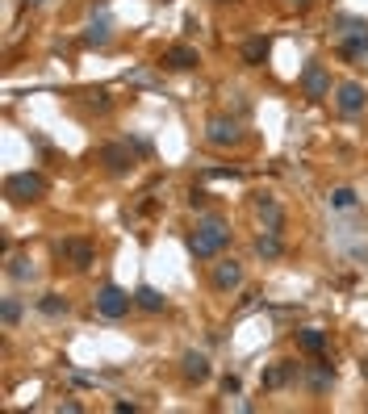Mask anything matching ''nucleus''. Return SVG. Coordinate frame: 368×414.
Instances as JSON below:
<instances>
[{"label":"nucleus","mask_w":368,"mask_h":414,"mask_svg":"<svg viewBox=\"0 0 368 414\" xmlns=\"http://www.w3.org/2000/svg\"><path fill=\"white\" fill-rule=\"evenodd\" d=\"M209 281H214L218 293H235V289L243 285V264H239V260H218Z\"/></svg>","instance_id":"10"},{"label":"nucleus","mask_w":368,"mask_h":414,"mask_svg":"<svg viewBox=\"0 0 368 414\" xmlns=\"http://www.w3.org/2000/svg\"><path fill=\"white\" fill-rule=\"evenodd\" d=\"M134 151H138V147H130V142H105V147H101V163H105L113 176H122V172L134 168Z\"/></svg>","instance_id":"8"},{"label":"nucleus","mask_w":368,"mask_h":414,"mask_svg":"<svg viewBox=\"0 0 368 414\" xmlns=\"http://www.w3.org/2000/svg\"><path fill=\"white\" fill-rule=\"evenodd\" d=\"M256 251H260L264 260H281V256H285V243H281L277 230H264V235L256 239Z\"/></svg>","instance_id":"20"},{"label":"nucleus","mask_w":368,"mask_h":414,"mask_svg":"<svg viewBox=\"0 0 368 414\" xmlns=\"http://www.w3.org/2000/svg\"><path fill=\"white\" fill-rule=\"evenodd\" d=\"M331 385H335V369H331L327 360H318V369L310 373V390H314V394H323V390H331Z\"/></svg>","instance_id":"22"},{"label":"nucleus","mask_w":368,"mask_h":414,"mask_svg":"<svg viewBox=\"0 0 368 414\" xmlns=\"http://www.w3.org/2000/svg\"><path fill=\"white\" fill-rule=\"evenodd\" d=\"M297 377V364H289V360H281V364H268L264 369V377H260V385L264 390H285L289 381Z\"/></svg>","instance_id":"14"},{"label":"nucleus","mask_w":368,"mask_h":414,"mask_svg":"<svg viewBox=\"0 0 368 414\" xmlns=\"http://www.w3.org/2000/svg\"><path fill=\"white\" fill-rule=\"evenodd\" d=\"M297 348H302L306 356H323V352H327V335H323L318 327H306V331H297Z\"/></svg>","instance_id":"18"},{"label":"nucleus","mask_w":368,"mask_h":414,"mask_svg":"<svg viewBox=\"0 0 368 414\" xmlns=\"http://www.w3.org/2000/svg\"><path fill=\"white\" fill-rule=\"evenodd\" d=\"M4 272H8V281H17V285H25V281H34V276H38V268H34V260H29V256H13V260L4 264Z\"/></svg>","instance_id":"17"},{"label":"nucleus","mask_w":368,"mask_h":414,"mask_svg":"<svg viewBox=\"0 0 368 414\" xmlns=\"http://www.w3.org/2000/svg\"><path fill=\"white\" fill-rule=\"evenodd\" d=\"M226 243H230V226H226L218 214H205V218L197 222V230L189 235V251H193L197 260H214Z\"/></svg>","instance_id":"1"},{"label":"nucleus","mask_w":368,"mask_h":414,"mask_svg":"<svg viewBox=\"0 0 368 414\" xmlns=\"http://www.w3.org/2000/svg\"><path fill=\"white\" fill-rule=\"evenodd\" d=\"M365 105H368V88H365V84L344 80V84L335 88V109H339V113L356 117V113H365Z\"/></svg>","instance_id":"5"},{"label":"nucleus","mask_w":368,"mask_h":414,"mask_svg":"<svg viewBox=\"0 0 368 414\" xmlns=\"http://www.w3.org/2000/svg\"><path fill=\"white\" fill-rule=\"evenodd\" d=\"M88 96H92L96 109H109V92H105V88H96V92H88Z\"/></svg>","instance_id":"26"},{"label":"nucleus","mask_w":368,"mask_h":414,"mask_svg":"<svg viewBox=\"0 0 368 414\" xmlns=\"http://www.w3.org/2000/svg\"><path fill=\"white\" fill-rule=\"evenodd\" d=\"M38 306H42V314H50V318H59V314H67V310H71V306H67V297H59V293H46Z\"/></svg>","instance_id":"24"},{"label":"nucleus","mask_w":368,"mask_h":414,"mask_svg":"<svg viewBox=\"0 0 368 414\" xmlns=\"http://www.w3.org/2000/svg\"><path fill=\"white\" fill-rule=\"evenodd\" d=\"M297 4H302V8H306V4H310V0H297Z\"/></svg>","instance_id":"30"},{"label":"nucleus","mask_w":368,"mask_h":414,"mask_svg":"<svg viewBox=\"0 0 368 414\" xmlns=\"http://www.w3.org/2000/svg\"><path fill=\"white\" fill-rule=\"evenodd\" d=\"M302 92H306L310 101L331 96V71H327L323 63H306V71H302Z\"/></svg>","instance_id":"6"},{"label":"nucleus","mask_w":368,"mask_h":414,"mask_svg":"<svg viewBox=\"0 0 368 414\" xmlns=\"http://www.w3.org/2000/svg\"><path fill=\"white\" fill-rule=\"evenodd\" d=\"M360 377H365V381H368V356H365V364H360Z\"/></svg>","instance_id":"29"},{"label":"nucleus","mask_w":368,"mask_h":414,"mask_svg":"<svg viewBox=\"0 0 368 414\" xmlns=\"http://www.w3.org/2000/svg\"><path fill=\"white\" fill-rule=\"evenodd\" d=\"M197 63H201V54H197L193 46H184V42H176V46L163 50V67H172V71H189V67H197Z\"/></svg>","instance_id":"12"},{"label":"nucleus","mask_w":368,"mask_h":414,"mask_svg":"<svg viewBox=\"0 0 368 414\" xmlns=\"http://www.w3.org/2000/svg\"><path fill=\"white\" fill-rule=\"evenodd\" d=\"M134 302H138V310H147V314H163V310H168V297H163L159 289H151V285H138V289H134Z\"/></svg>","instance_id":"16"},{"label":"nucleus","mask_w":368,"mask_h":414,"mask_svg":"<svg viewBox=\"0 0 368 414\" xmlns=\"http://www.w3.org/2000/svg\"><path fill=\"white\" fill-rule=\"evenodd\" d=\"M222 390H226V394H239V390H243V381H239L235 373H226V377H222Z\"/></svg>","instance_id":"25"},{"label":"nucleus","mask_w":368,"mask_h":414,"mask_svg":"<svg viewBox=\"0 0 368 414\" xmlns=\"http://www.w3.org/2000/svg\"><path fill=\"white\" fill-rule=\"evenodd\" d=\"M80 42H84V46H105V42H109V17H96V21L84 29Z\"/></svg>","instance_id":"21"},{"label":"nucleus","mask_w":368,"mask_h":414,"mask_svg":"<svg viewBox=\"0 0 368 414\" xmlns=\"http://www.w3.org/2000/svg\"><path fill=\"white\" fill-rule=\"evenodd\" d=\"M46 188H50V184H46L42 172H13V176H4V197L17 201V205H25V201H42Z\"/></svg>","instance_id":"2"},{"label":"nucleus","mask_w":368,"mask_h":414,"mask_svg":"<svg viewBox=\"0 0 368 414\" xmlns=\"http://www.w3.org/2000/svg\"><path fill=\"white\" fill-rule=\"evenodd\" d=\"M205 138H209L214 147H235V142L243 138V130H239L235 117H222V113H218V117L205 121Z\"/></svg>","instance_id":"7"},{"label":"nucleus","mask_w":368,"mask_h":414,"mask_svg":"<svg viewBox=\"0 0 368 414\" xmlns=\"http://www.w3.org/2000/svg\"><path fill=\"white\" fill-rule=\"evenodd\" d=\"M360 205V197H356V188H348V184H339V188H331V209L335 214H352Z\"/></svg>","instance_id":"19"},{"label":"nucleus","mask_w":368,"mask_h":414,"mask_svg":"<svg viewBox=\"0 0 368 414\" xmlns=\"http://www.w3.org/2000/svg\"><path fill=\"white\" fill-rule=\"evenodd\" d=\"M59 256H63L71 268H80V272L96 264V247H92L88 239H63V243H59Z\"/></svg>","instance_id":"9"},{"label":"nucleus","mask_w":368,"mask_h":414,"mask_svg":"<svg viewBox=\"0 0 368 414\" xmlns=\"http://www.w3.org/2000/svg\"><path fill=\"white\" fill-rule=\"evenodd\" d=\"M222 4H226V0H222Z\"/></svg>","instance_id":"31"},{"label":"nucleus","mask_w":368,"mask_h":414,"mask_svg":"<svg viewBox=\"0 0 368 414\" xmlns=\"http://www.w3.org/2000/svg\"><path fill=\"white\" fill-rule=\"evenodd\" d=\"M134 306H138L134 293H126L122 285H105V289L96 293V314H105V318H126Z\"/></svg>","instance_id":"4"},{"label":"nucleus","mask_w":368,"mask_h":414,"mask_svg":"<svg viewBox=\"0 0 368 414\" xmlns=\"http://www.w3.org/2000/svg\"><path fill=\"white\" fill-rule=\"evenodd\" d=\"M113 411H117V414H134V411H138V402H126V398H122V402H117Z\"/></svg>","instance_id":"28"},{"label":"nucleus","mask_w":368,"mask_h":414,"mask_svg":"<svg viewBox=\"0 0 368 414\" xmlns=\"http://www.w3.org/2000/svg\"><path fill=\"white\" fill-rule=\"evenodd\" d=\"M180 373H184L189 385H201V381H209L214 369H209V356H205V352H184V356H180Z\"/></svg>","instance_id":"11"},{"label":"nucleus","mask_w":368,"mask_h":414,"mask_svg":"<svg viewBox=\"0 0 368 414\" xmlns=\"http://www.w3.org/2000/svg\"><path fill=\"white\" fill-rule=\"evenodd\" d=\"M339 50L348 59H365L368 54V21H360V17H339Z\"/></svg>","instance_id":"3"},{"label":"nucleus","mask_w":368,"mask_h":414,"mask_svg":"<svg viewBox=\"0 0 368 414\" xmlns=\"http://www.w3.org/2000/svg\"><path fill=\"white\" fill-rule=\"evenodd\" d=\"M256 214H260V222H264V230H285V209L277 205V197H256Z\"/></svg>","instance_id":"13"},{"label":"nucleus","mask_w":368,"mask_h":414,"mask_svg":"<svg viewBox=\"0 0 368 414\" xmlns=\"http://www.w3.org/2000/svg\"><path fill=\"white\" fill-rule=\"evenodd\" d=\"M268 54H272V42H268V38H247V42H243V63H247V67H264Z\"/></svg>","instance_id":"15"},{"label":"nucleus","mask_w":368,"mask_h":414,"mask_svg":"<svg viewBox=\"0 0 368 414\" xmlns=\"http://www.w3.org/2000/svg\"><path fill=\"white\" fill-rule=\"evenodd\" d=\"M0 323H4L8 331L21 323V297H4V302H0Z\"/></svg>","instance_id":"23"},{"label":"nucleus","mask_w":368,"mask_h":414,"mask_svg":"<svg viewBox=\"0 0 368 414\" xmlns=\"http://www.w3.org/2000/svg\"><path fill=\"white\" fill-rule=\"evenodd\" d=\"M205 197H209L205 188H193V193H189V205H193V209H201V205H205Z\"/></svg>","instance_id":"27"}]
</instances>
